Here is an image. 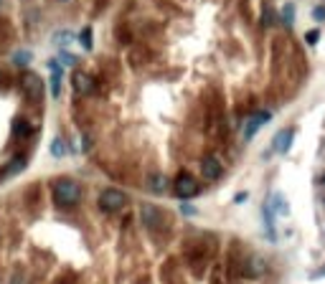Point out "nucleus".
I'll return each instance as SVG.
<instances>
[{
  "mask_svg": "<svg viewBox=\"0 0 325 284\" xmlns=\"http://www.w3.org/2000/svg\"><path fill=\"white\" fill-rule=\"evenodd\" d=\"M79 198H81V188H79L77 181H71V178H58L54 183V201L61 208L77 206Z\"/></svg>",
  "mask_w": 325,
  "mask_h": 284,
  "instance_id": "f257e3e1",
  "label": "nucleus"
},
{
  "mask_svg": "<svg viewBox=\"0 0 325 284\" xmlns=\"http://www.w3.org/2000/svg\"><path fill=\"white\" fill-rule=\"evenodd\" d=\"M127 198H125V193L122 190H117V188H105L99 193V208L105 213H114V211H120V208H125Z\"/></svg>",
  "mask_w": 325,
  "mask_h": 284,
  "instance_id": "f03ea898",
  "label": "nucleus"
},
{
  "mask_svg": "<svg viewBox=\"0 0 325 284\" xmlns=\"http://www.w3.org/2000/svg\"><path fill=\"white\" fill-rule=\"evenodd\" d=\"M173 193H175V196H178L181 201H186V198H193L196 193H198V183L193 181V175L181 173L178 178H175V183H173Z\"/></svg>",
  "mask_w": 325,
  "mask_h": 284,
  "instance_id": "7ed1b4c3",
  "label": "nucleus"
},
{
  "mask_svg": "<svg viewBox=\"0 0 325 284\" xmlns=\"http://www.w3.org/2000/svg\"><path fill=\"white\" fill-rule=\"evenodd\" d=\"M264 272H267V261H264L259 254H249L242 261V277H246V279H257Z\"/></svg>",
  "mask_w": 325,
  "mask_h": 284,
  "instance_id": "20e7f679",
  "label": "nucleus"
},
{
  "mask_svg": "<svg viewBox=\"0 0 325 284\" xmlns=\"http://www.w3.org/2000/svg\"><path fill=\"white\" fill-rule=\"evenodd\" d=\"M140 216H142V223L147 229H162V223H165V213L153 203H145L140 208Z\"/></svg>",
  "mask_w": 325,
  "mask_h": 284,
  "instance_id": "39448f33",
  "label": "nucleus"
},
{
  "mask_svg": "<svg viewBox=\"0 0 325 284\" xmlns=\"http://www.w3.org/2000/svg\"><path fill=\"white\" fill-rule=\"evenodd\" d=\"M21 86H23V94H26L28 99L38 102V99L43 97V81H41L38 74H26V77L21 79Z\"/></svg>",
  "mask_w": 325,
  "mask_h": 284,
  "instance_id": "423d86ee",
  "label": "nucleus"
},
{
  "mask_svg": "<svg viewBox=\"0 0 325 284\" xmlns=\"http://www.w3.org/2000/svg\"><path fill=\"white\" fill-rule=\"evenodd\" d=\"M272 119V112H257V114H252L249 117V122H246V127H244V140H252L254 134L267 125Z\"/></svg>",
  "mask_w": 325,
  "mask_h": 284,
  "instance_id": "0eeeda50",
  "label": "nucleus"
},
{
  "mask_svg": "<svg viewBox=\"0 0 325 284\" xmlns=\"http://www.w3.org/2000/svg\"><path fill=\"white\" fill-rule=\"evenodd\" d=\"M201 173H203V178H209V181H216V178H221V173H224V165H221L218 157L209 155L201 162Z\"/></svg>",
  "mask_w": 325,
  "mask_h": 284,
  "instance_id": "6e6552de",
  "label": "nucleus"
},
{
  "mask_svg": "<svg viewBox=\"0 0 325 284\" xmlns=\"http://www.w3.org/2000/svg\"><path fill=\"white\" fill-rule=\"evenodd\" d=\"M292 137H295V129H292V127L279 129V132L274 134V140H272V150H274V153H287L290 145H292Z\"/></svg>",
  "mask_w": 325,
  "mask_h": 284,
  "instance_id": "1a4fd4ad",
  "label": "nucleus"
},
{
  "mask_svg": "<svg viewBox=\"0 0 325 284\" xmlns=\"http://www.w3.org/2000/svg\"><path fill=\"white\" fill-rule=\"evenodd\" d=\"M74 89H77L79 94H92L94 81L86 77V74H74Z\"/></svg>",
  "mask_w": 325,
  "mask_h": 284,
  "instance_id": "9d476101",
  "label": "nucleus"
},
{
  "mask_svg": "<svg viewBox=\"0 0 325 284\" xmlns=\"http://www.w3.org/2000/svg\"><path fill=\"white\" fill-rule=\"evenodd\" d=\"M147 188H150L153 193H162L168 188V178L162 173H155V175H150V181H147Z\"/></svg>",
  "mask_w": 325,
  "mask_h": 284,
  "instance_id": "9b49d317",
  "label": "nucleus"
},
{
  "mask_svg": "<svg viewBox=\"0 0 325 284\" xmlns=\"http://www.w3.org/2000/svg\"><path fill=\"white\" fill-rule=\"evenodd\" d=\"M13 134H16V137H28V134H31V125H28L23 117H18L16 122H13Z\"/></svg>",
  "mask_w": 325,
  "mask_h": 284,
  "instance_id": "f8f14e48",
  "label": "nucleus"
},
{
  "mask_svg": "<svg viewBox=\"0 0 325 284\" xmlns=\"http://www.w3.org/2000/svg\"><path fill=\"white\" fill-rule=\"evenodd\" d=\"M51 41L56 43V46H61V49H64V46H69V43L74 41V33H71V31H56Z\"/></svg>",
  "mask_w": 325,
  "mask_h": 284,
  "instance_id": "ddd939ff",
  "label": "nucleus"
},
{
  "mask_svg": "<svg viewBox=\"0 0 325 284\" xmlns=\"http://www.w3.org/2000/svg\"><path fill=\"white\" fill-rule=\"evenodd\" d=\"M79 43H81L86 51H92V46H94V33H92V28H89V26H86L84 31L79 33Z\"/></svg>",
  "mask_w": 325,
  "mask_h": 284,
  "instance_id": "4468645a",
  "label": "nucleus"
},
{
  "mask_svg": "<svg viewBox=\"0 0 325 284\" xmlns=\"http://www.w3.org/2000/svg\"><path fill=\"white\" fill-rule=\"evenodd\" d=\"M31 61H33L31 51H16V53H13V64H16V66H28Z\"/></svg>",
  "mask_w": 325,
  "mask_h": 284,
  "instance_id": "2eb2a0df",
  "label": "nucleus"
},
{
  "mask_svg": "<svg viewBox=\"0 0 325 284\" xmlns=\"http://www.w3.org/2000/svg\"><path fill=\"white\" fill-rule=\"evenodd\" d=\"M272 206H274V208H277V211L282 213V216H287V213H290V208H287V203H285V196H282V193H274Z\"/></svg>",
  "mask_w": 325,
  "mask_h": 284,
  "instance_id": "dca6fc26",
  "label": "nucleus"
},
{
  "mask_svg": "<svg viewBox=\"0 0 325 284\" xmlns=\"http://www.w3.org/2000/svg\"><path fill=\"white\" fill-rule=\"evenodd\" d=\"M64 153H66L64 140H61V137H54V140H51V155H54V157H64Z\"/></svg>",
  "mask_w": 325,
  "mask_h": 284,
  "instance_id": "f3484780",
  "label": "nucleus"
},
{
  "mask_svg": "<svg viewBox=\"0 0 325 284\" xmlns=\"http://www.w3.org/2000/svg\"><path fill=\"white\" fill-rule=\"evenodd\" d=\"M23 168H26V157H16V160H13L10 165L5 168V175H16V173H21Z\"/></svg>",
  "mask_w": 325,
  "mask_h": 284,
  "instance_id": "a211bd4d",
  "label": "nucleus"
},
{
  "mask_svg": "<svg viewBox=\"0 0 325 284\" xmlns=\"http://www.w3.org/2000/svg\"><path fill=\"white\" fill-rule=\"evenodd\" d=\"M282 23H285V26H292V23H295V5H292V3H287V5L282 8Z\"/></svg>",
  "mask_w": 325,
  "mask_h": 284,
  "instance_id": "6ab92c4d",
  "label": "nucleus"
},
{
  "mask_svg": "<svg viewBox=\"0 0 325 284\" xmlns=\"http://www.w3.org/2000/svg\"><path fill=\"white\" fill-rule=\"evenodd\" d=\"M58 58H61V61H58L61 66H77V56L69 53V51H61V56H58Z\"/></svg>",
  "mask_w": 325,
  "mask_h": 284,
  "instance_id": "aec40b11",
  "label": "nucleus"
},
{
  "mask_svg": "<svg viewBox=\"0 0 325 284\" xmlns=\"http://www.w3.org/2000/svg\"><path fill=\"white\" fill-rule=\"evenodd\" d=\"M51 92H54V97H58V92H61V74H54L51 77Z\"/></svg>",
  "mask_w": 325,
  "mask_h": 284,
  "instance_id": "412c9836",
  "label": "nucleus"
},
{
  "mask_svg": "<svg viewBox=\"0 0 325 284\" xmlns=\"http://www.w3.org/2000/svg\"><path fill=\"white\" fill-rule=\"evenodd\" d=\"M320 41V31L315 28V31H307L305 33V43H310V46H315V43Z\"/></svg>",
  "mask_w": 325,
  "mask_h": 284,
  "instance_id": "4be33fe9",
  "label": "nucleus"
},
{
  "mask_svg": "<svg viewBox=\"0 0 325 284\" xmlns=\"http://www.w3.org/2000/svg\"><path fill=\"white\" fill-rule=\"evenodd\" d=\"M274 18H277V16H274V13H272L270 8H264V16H262V23H264V26H272V23H274Z\"/></svg>",
  "mask_w": 325,
  "mask_h": 284,
  "instance_id": "5701e85b",
  "label": "nucleus"
},
{
  "mask_svg": "<svg viewBox=\"0 0 325 284\" xmlns=\"http://www.w3.org/2000/svg\"><path fill=\"white\" fill-rule=\"evenodd\" d=\"M313 18L315 21H325V5H315L313 8Z\"/></svg>",
  "mask_w": 325,
  "mask_h": 284,
  "instance_id": "b1692460",
  "label": "nucleus"
},
{
  "mask_svg": "<svg viewBox=\"0 0 325 284\" xmlns=\"http://www.w3.org/2000/svg\"><path fill=\"white\" fill-rule=\"evenodd\" d=\"M81 140H84V142H81V150H84V153H89V147H92V137H89V134H84Z\"/></svg>",
  "mask_w": 325,
  "mask_h": 284,
  "instance_id": "393cba45",
  "label": "nucleus"
},
{
  "mask_svg": "<svg viewBox=\"0 0 325 284\" xmlns=\"http://www.w3.org/2000/svg\"><path fill=\"white\" fill-rule=\"evenodd\" d=\"M181 211H183L186 216H193V213H196V208H193V206H188V203H183V208H181Z\"/></svg>",
  "mask_w": 325,
  "mask_h": 284,
  "instance_id": "a878e982",
  "label": "nucleus"
},
{
  "mask_svg": "<svg viewBox=\"0 0 325 284\" xmlns=\"http://www.w3.org/2000/svg\"><path fill=\"white\" fill-rule=\"evenodd\" d=\"M234 201H236V203H244V201H246V193H239V196H236Z\"/></svg>",
  "mask_w": 325,
  "mask_h": 284,
  "instance_id": "bb28decb",
  "label": "nucleus"
},
{
  "mask_svg": "<svg viewBox=\"0 0 325 284\" xmlns=\"http://www.w3.org/2000/svg\"><path fill=\"white\" fill-rule=\"evenodd\" d=\"M318 277H325V266H323V269H318V272L313 274V279H318Z\"/></svg>",
  "mask_w": 325,
  "mask_h": 284,
  "instance_id": "cd10ccee",
  "label": "nucleus"
},
{
  "mask_svg": "<svg viewBox=\"0 0 325 284\" xmlns=\"http://www.w3.org/2000/svg\"><path fill=\"white\" fill-rule=\"evenodd\" d=\"M58 3H69V0H58Z\"/></svg>",
  "mask_w": 325,
  "mask_h": 284,
  "instance_id": "c85d7f7f",
  "label": "nucleus"
},
{
  "mask_svg": "<svg viewBox=\"0 0 325 284\" xmlns=\"http://www.w3.org/2000/svg\"><path fill=\"white\" fill-rule=\"evenodd\" d=\"M323 183H325V175H323Z\"/></svg>",
  "mask_w": 325,
  "mask_h": 284,
  "instance_id": "c756f323",
  "label": "nucleus"
},
{
  "mask_svg": "<svg viewBox=\"0 0 325 284\" xmlns=\"http://www.w3.org/2000/svg\"><path fill=\"white\" fill-rule=\"evenodd\" d=\"M0 5H3V0H0Z\"/></svg>",
  "mask_w": 325,
  "mask_h": 284,
  "instance_id": "7c9ffc66",
  "label": "nucleus"
}]
</instances>
